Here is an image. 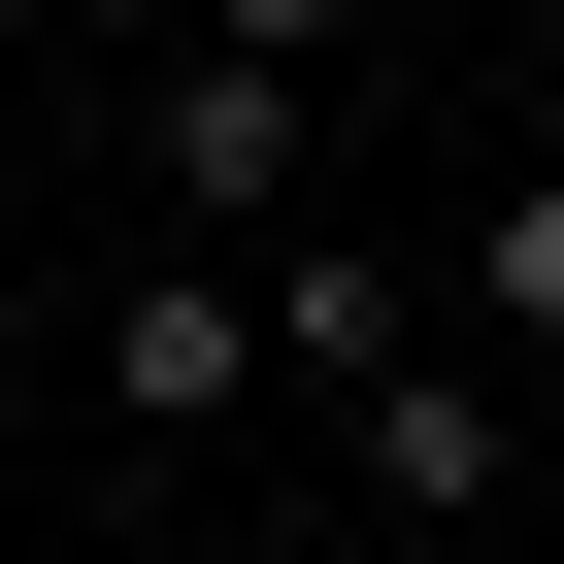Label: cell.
<instances>
[{"label": "cell", "mask_w": 564, "mask_h": 564, "mask_svg": "<svg viewBox=\"0 0 564 564\" xmlns=\"http://www.w3.org/2000/svg\"><path fill=\"white\" fill-rule=\"evenodd\" d=\"M465 333L564 366V133H498V199H465Z\"/></svg>", "instance_id": "obj_4"}, {"label": "cell", "mask_w": 564, "mask_h": 564, "mask_svg": "<svg viewBox=\"0 0 564 564\" xmlns=\"http://www.w3.org/2000/svg\"><path fill=\"white\" fill-rule=\"evenodd\" d=\"M232 399H265V265H166L133 232L100 265V432H232Z\"/></svg>", "instance_id": "obj_2"}, {"label": "cell", "mask_w": 564, "mask_h": 564, "mask_svg": "<svg viewBox=\"0 0 564 564\" xmlns=\"http://www.w3.org/2000/svg\"><path fill=\"white\" fill-rule=\"evenodd\" d=\"M333 432H366V531H498V465H531V432H498V366H366Z\"/></svg>", "instance_id": "obj_3"}, {"label": "cell", "mask_w": 564, "mask_h": 564, "mask_svg": "<svg viewBox=\"0 0 564 564\" xmlns=\"http://www.w3.org/2000/svg\"><path fill=\"white\" fill-rule=\"evenodd\" d=\"M265 366H333V399H366V366H432V300H399L366 232H300V265H265Z\"/></svg>", "instance_id": "obj_5"}, {"label": "cell", "mask_w": 564, "mask_h": 564, "mask_svg": "<svg viewBox=\"0 0 564 564\" xmlns=\"http://www.w3.org/2000/svg\"><path fill=\"white\" fill-rule=\"evenodd\" d=\"M300 166H333V34H199L133 100V232L166 265H300Z\"/></svg>", "instance_id": "obj_1"}]
</instances>
